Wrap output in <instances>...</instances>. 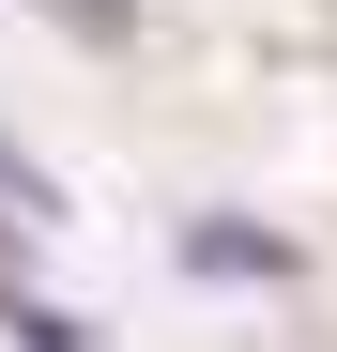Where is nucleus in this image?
Segmentation results:
<instances>
[{
	"label": "nucleus",
	"instance_id": "nucleus-1",
	"mask_svg": "<svg viewBox=\"0 0 337 352\" xmlns=\"http://www.w3.org/2000/svg\"><path fill=\"white\" fill-rule=\"evenodd\" d=\"M168 261H184L199 291H292V276H307V245H292V230H261V214H184V230H168Z\"/></svg>",
	"mask_w": 337,
	"mask_h": 352
},
{
	"label": "nucleus",
	"instance_id": "nucleus-2",
	"mask_svg": "<svg viewBox=\"0 0 337 352\" xmlns=\"http://www.w3.org/2000/svg\"><path fill=\"white\" fill-rule=\"evenodd\" d=\"M0 337H16V352H107V322H77V307H46V291H16V261H0Z\"/></svg>",
	"mask_w": 337,
	"mask_h": 352
},
{
	"label": "nucleus",
	"instance_id": "nucleus-3",
	"mask_svg": "<svg viewBox=\"0 0 337 352\" xmlns=\"http://www.w3.org/2000/svg\"><path fill=\"white\" fill-rule=\"evenodd\" d=\"M0 214H31V230H62V184H46V168H31L16 138H0Z\"/></svg>",
	"mask_w": 337,
	"mask_h": 352
},
{
	"label": "nucleus",
	"instance_id": "nucleus-4",
	"mask_svg": "<svg viewBox=\"0 0 337 352\" xmlns=\"http://www.w3.org/2000/svg\"><path fill=\"white\" fill-rule=\"evenodd\" d=\"M31 16H77V31H107V46H123L138 16H123V0H31Z\"/></svg>",
	"mask_w": 337,
	"mask_h": 352
}]
</instances>
